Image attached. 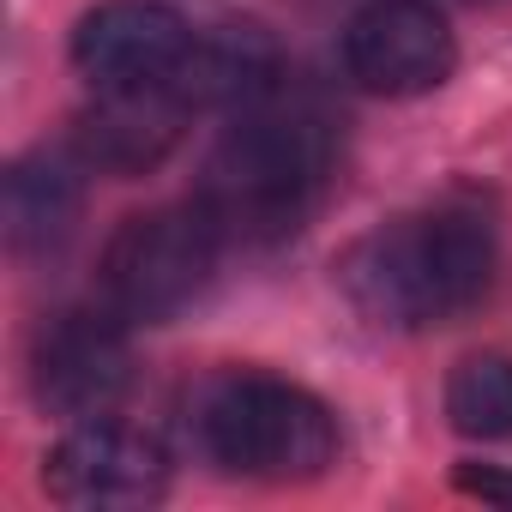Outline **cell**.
<instances>
[{
  "label": "cell",
  "mask_w": 512,
  "mask_h": 512,
  "mask_svg": "<svg viewBox=\"0 0 512 512\" xmlns=\"http://www.w3.org/2000/svg\"><path fill=\"white\" fill-rule=\"evenodd\" d=\"M332 169H338L332 109L314 91L278 79L266 97L229 109V127L211 145L193 199L217 223L223 247H272L314 217Z\"/></svg>",
  "instance_id": "obj_1"
},
{
  "label": "cell",
  "mask_w": 512,
  "mask_h": 512,
  "mask_svg": "<svg viewBox=\"0 0 512 512\" xmlns=\"http://www.w3.org/2000/svg\"><path fill=\"white\" fill-rule=\"evenodd\" d=\"M488 278L494 217L476 193H446L434 205L398 211L338 260V290L362 320L386 332H422L476 308Z\"/></svg>",
  "instance_id": "obj_2"
},
{
  "label": "cell",
  "mask_w": 512,
  "mask_h": 512,
  "mask_svg": "<svg viewBox=\"0 0 512 512\" xmlns=\"http://www.w3.org/2000/svg\"><path fill=\"white\" fill-rule=\"evenodd\" d=\"M181 428L205 464L247 482H314L338 458V416L326 398L260 368H223L199 380Z\"/></svg>",
  "instance_id": "obj_3"
},
{
  "label": "cell",
  "mask_w": 512,
  "mask_h": 512,
  "mask_svg": "<svg viewBox=\"0 0 512 512\" xmlns=\"http://www.w3.org/2000/svg\"><path fill=\"white\" fill-rule=\"evenodd\" d=\"M217 253H223V235L199 199L193 205H157V211L127 217L109 235L97 290L127 326H163L187 302L205 296V284L217 272Z\"/></svg>",
  "instance_id": "obj_4"
},
{
  "label": "cell",
  "mask_w": 512,
  "mask_h": 512,
  "mask_svg": "<svg viewBox=\"0 0 512 512\" xmlns=\"http://www.w3.org/2000/svg\"><path fill=\"white\" fill-rule=\"evenodd\" d=\"M127 386H133V344H127V320L109 302L61 308L37 326L31 392L49 416H67V422L109 416Z\"/></svg>",
  "instance_id": "obj_5"
},
{
  "label": "cell",
  "mask_w": 512,
  "mask_h": 512,
  "mask_svg": "<svg viewBox=\"0 0 512 512\" xmlns=\"http://www.w3.org/2000/svg\"><path fill=\"white\" fill-rule=\"evenodd\" d=\"M199 31L163 0H103L73 31V67L91 91H181Z\"/></svg>",
  "instance_id": "obj_6"
},
{
  "label": "cell",
  "mask_w": 512,
  "mask_h": 512,
  "mask_svg": "<svg viewBox=\"0 0 512 512\" xmlns=\"http://www.w3.org/2000/svg\"><path fill=\"white\" fill-rule=\"evenodd\" d=\"M43 488H49V500L85 506V512L151 506L169 488V452L145 428H127L115 416H91L43 458Z\"/></svg>",
  "instance_id": "obj_7"
},
{
  "label": "cell",
  "mask_w": 512,
  "mask_h": 512,
  "mask_svg": "<svg viewBox=\"0 0 512 512\" xmlns=\"http://www.w3.org/2000/svg\"><path fill=\"white\" fill-rule=\"evenodd\" d=\"M458 67L452 25L428 0H368L344 25V73L374 97L440 91Z\"/></svg>",
  "instance_id": "obj_8"
},
{
  "label": "cell",
  "mask_w": 512,
  "mask_h": 512,
  "mask_svg": "<svg viewBox=\"0 0 512 512\" xmlns=\"http://www.w3.org/2000/svg\"><path fill=\"white\" fill-rule=\"evenodd\" d=\"M187 115L181 91H91V109L73 121V157L103 175H145L175 151Z\"/></svg>",
  "instance_id": "obj_9"
},
{
  "label": "cell",
  "mask_w": 512,
  "mask_h": 512,
  "mask_svg": "<svg viewBox=\"0 0 512 512\" xmlns=\"http://www.w3.org/2000/svg\"><path fill=\"white\" fill-rule=\"evenodd\" d=\"M284 79V55L260 25H211L187 61V103L193 109H241Z\"/></svg>",
  "instance_id": "obj_10"
},
{
  "label": "cell",
  "mask_w": 512,
  "mask_h": 512,
  "mask_svg": "<svg viewBox=\"0 0 512 512\" xmlns=\"http://www.w3.org/2000/svg\"><path fill=\"white\" fill-rule=\"evenodd\" d=\"M79 157L73 151H37L19 157L7 175V235L19 253H55L79 223Z\"/></svg>",
  "instance_id": "obj_11"
},
{
  "label": "cell",
  "mask_w": 512,
  "mask_h": 512,
  "mask_svg": "<svg viewBox=\"0 0 512 512\" xmlns=\"http://www.w3.org/2000/svg\"><path fill=\"white\" fill-rule=\"evenodd\" d=\"M446 422L464 440H512V356L476 350L446 374Z\"/></svg>",
  "instance_id": "obj_12"
},
{
  "label": "cell",
  "mask_w": 512,
  "mask_h": 512,
  "mask_svg": "<svg viewBox=\"0 0 512 512\" xmlns=\"http://www.w3.org/2000/svg\"><path fill=\"white\" fill-rule=\"evenodd\" d=\"M458 488L476 494V500H506L512 506V476H500V470H458Z\"/></svg>",
  "instance_id": "obj_13"
}]
</instances>
